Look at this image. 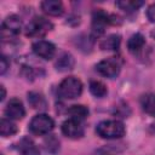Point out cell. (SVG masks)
<instances>
[{"label": "cell", "instance_id": "6da1fadb", "mask_svg": "<svg viewBox=\"0 0 155 155\" xmlns=\"http://www.w3.org/2000/svg\"><path fill=\"white\" fill-rule=\"evenodd\" d=\"M96 132L101 138L104 139H116L124 137L126 128L121 121L117 120H104L99 122L96 127Z\"/></svg>", "mask_w": 155, "mask_h": 155}, {"label": "cell", "instance_id": "7a4b0ae2", "mask_svg": "<svg viewBox=\"0 0 155 155\" xmlns=\"http://www.w3.org/2000/svg\"><path fill=\"white\" fill-rule=\"evenodd\" d=\"M82 92V84L78 78L68 76L58 86V94L64 99H74Z\"/></svg>", "mask_w": 155, "mask_h": 155}, {"label": "cell", "instance_id": "3957f363", "mask_svg": "<svg viewBox=\"0 0 155 155\" xmlns=\"http://www.w3.org/2000/svg\"><path fill=\"white\" fill-rule=\"evenodd\" d=\"M52 29V24L44 17H34L25 27V35L31 38H41Z\"/></svg>", "mask_w": 155, "mask_h": 155}, {"label": "cell", "instance_id": "277c9868", "mask_svg": "<svg viewBox=\"0 0 155 155\" xmlns=\"http://www.w3.org/2000/svg\"><path fill=\"white\" fill-rule=\"evenodd\" d=\"M53 126H54V122L48 115L38 114L31 119L29 124V130L31 133L36 136H42V134H47L48 132H51Z\"/></svg>", "mask_w": 155, "mask_h": 155}, {"label": "cell", "instance_id": "5b68a950", "mask_svg": "<svg viewBox=\"0 0 155 155\" xmlns=\"http://www.w3.org/2000/svg\"><path fill=\"white\" fill-rule=\"evenodd\" d=\"M21 28H22L21 19L15 15L8 16L1 24V36H2V39L6 40V39H11V38L17 36L21 31Z\"/></svg>", "mask_w": 155, "mask_h": 155}, {"label": "cell", "instance_id": "8992f818", "mask_svg": "<svg viewBox=\"0 0 155 155\" xmlns=\"http://www.w3.org/2000/svg\"><path fill=\"white\" fill-rule=\"evenodd\" d=\"M96 70L105 76V78H109V79H114L119 75L120 73V63L117 59L110 57V58H107V59H103L97 65H96Z\"/></svg>", "mask_w": 155, "mask_h": 155}, {"label": "cell", "instance_id": "52a82bcc", "mask_svg": "<svg viewBox=\"0 0 155 155\" xmlns=\"http://www.w3.org/2000/svg\"><path fill=\"white\" fill-rule=\"evenodd\" d=\"M62 132L64 136L78 139L84 136V126L81 125V121L74 120V119H68L62 124Z\"/></svg>", "mask_w": 155, "mask_h": 155}, {"label": "cell", "instance_id": "ba28073f", "mask_svg": "<svg viewBox=\"0 0 155 155\" xmlns=\"http://www.w3.org/2000/svg\"><path fill=\"white\" fill-rule=\"evenodd\" d=\"M33 51L36 56L44 59H52L56 54V47L52 42L45 41V40H39L33 44Z\"/></svg>", "mask_w": 155, "mask_h": 155}, {"label": "cell", "instance_id": "9c48e42d", "mask_svg": "<svg viewBox=\"0 0 155 155\" xmlns=\"http://www.w3.org/2000/svg\"><path fill=\"white\" fill-rule=\"evenodd\" d=\"M5 115L11 120H19L25 115V110L23 107V103L18 98H12L7 103L5 108Z\"/></svg>", "mask_w": 155, "mask_h": 155}, {"label": "cell", "instance_id": "30bf717a", "mask_svg": "<svg viewBox=\"0 0 155 155\" xmlns=\"http://www.w3.org/2000/svg\"><path fill=\"white\" fill-rule=\"evenodd\" d=\"M110 22L109 16L103 11H96L92 17V29L98 35L104 31V27Z\"/></svg>", "mask_w": 155, "mask_h": 155}, {"label": "cell", "instance_id": "8fae6325", "mask_svg": "<svg viewBox=\"0 0 155 155\" xmlns=\"http://www.w3.org/2000/svg\"><path fill=\"white\" fill-rule=\"evenodd\" d=\"M17 150L22 154V155H40V151L38 149V147L35 145V143L28 138L24 137L22 138L18 143H17Z\"/></svg>", "mask_w": 155, "mask_h": 155}, {"label": "cell", "instance_id": "7c38bea8", "mask_svg": "<svg viewBox=\"0 0 155 155\" xmlns=\"http://www.w3.org/2000/svg\"><path fill=\"white\" fill-rule=\"evenodd\" d=\"M41 8L50 16H61L64 11L63 4L58 0H45L41 2Z\"/></svg>", "mask_w": 155, "mask_h": 155}, {"label": "cell", "instance_id": "4fadbf2b", "mask_svg": "<svg viewBox=\"0 0 155 155\" xmlns=\"http://www.w3.org/2000/svg\"><path fill=\"white\" fill-rule=\"evenodd\" d=\"M74 58L70 53L68 52H64L59 56V58L57 59L56 62V69L59 70V71H68V70H71L73 67H74Z\"/></svg>", "mask_w": 155, "mask_h": 155}, {"label": "cell", "instance_id": "5bb4252c", "mask_svg": "<svg viewBox=\"0 0 155 155\" xmlns=\"http://www.w3.org/2000/svg\"><path fill=\"white\" fill-rule=\"evenodd\" d=\"M28 102L34 109H38V110H45L47 108V102L45 97L39 92H29Z\"/></svg>", "mask_w": 155, "mask_h": 155}, {"label": "cell", "instance_id": "9a60e30c", "mask_svg": "<svg viewBox=\"0 0 155 155\" xmlns=\"http://www.w3.org/2000/svg\"><path fill=\"white\" fill-rule=\"evenodd\" d=\"M120 42H121V39L119 35L116 34H113V35H109L108 38L103 39L101 41V48L104 50V51H116L120 46Z\"/></svg>", "mask_w": 155, "mask_h": 155}, {"label": "cell", "instance_id": "2e32d148", "mask_svg": "<svg viewBox=\"0 0 155 155\" xmlns=\"http://www.w3.org/2000/svg\"><path fill=\"white\" fill-rule=\"evenodd\" d=\"M140 105L147 114L155 116V93L144 94L140 98Z\"/></svg>", "mask_w": 155, "mask_h": 155}, {"label": "cell", "instance_id": "e0dca14e", "mask_svg": "<svg viewBox=\"0 0 155 155\" xmlns=\"http://www.w3.org/2000/svg\"><path fill=\"white\" fill-rule=\"evenodd\" d=\"M144 44H145L144 36H143L140 33H136V34H133V35L128 39V41H127V47H128V50H130L131 52H138V51H140V50L143 48Z\"/></svg>", "mask_w": 155, "mask_h": 155}, {"label": "cell", "instance_id": "ac0fdd59", "mask_svg": "<svg viewBox=\"0 0 155 155\" xmlns=\"http://www.w3.org/2000/svg\"><path fill=\"white\" fill-rule=\"evenodd\" d=\"M68 113L71 116L70 119H74V120H78V121H82L88 116V109L85 105H81V104L71 105L69 108Z\"/></svg>", "mask_w": 155, "mask_h": 155}, {"label": "cell", "instance_id": "d6986e66", "mask_svg": "<svg viewBox=\"0 0 155 155\" xmlns=\"http://www.w3.org/2000/svg\"><path fill=\"white\" fill-rule=\"evenodd\" d=\"M17 132V126L11 121V120H7V119H1L0 121V134L2 137H8V136H12Z\"/></svg>", "mask_w": 155, "mask_h": 155}, {"label": "cell", "instance_id": "ffe728a7", "mask_svg": "<svg viewBox=\"0 0 155 155\" xmlns=\"http://www.w3.org/2000/svg\"><path fill=\"white\" fill-rule=\"evenodd\" d=\"M90 92L94 96V97H98V98H102L107 94V87L103 82L98 81V80H92L90 82Z\"/></svg>", "mask_w": 155, "mask_h": 155}, {"label": "cell", "instance_id": "44dd1931", "mask_svg": "<svg viewBox=\"0 0 155 155\" xmlns=\"http://www.w3.org/2000/svg\"><path fill=\"white\" fill-rule=\"evenodd\" d=\"M143 5L142 1H134V0H124V1H117L116 6H119L121 10L127 11V12H132V11H137L138 7H140Z\"/></svg>", "mask_w": 155, "mask_h": 155}, {"label": "cell", "instance_id": "7402d4cb", "mask_svg": "<svg viewBox=\"0 0 155 155\" xmlns=\"http://www.w3.org/2000/svg\"><path fill=\"white\" fill-rule=\"evenodd\" d=\"M45 148L50 153H56L59 149V142L56 139V137L50 136L48 138L45 139Z\"/></svg>", "mask_w": 155, "mask_h": 155}, {"label": "cell", "instance_id": "603a6c76", "mask_svg": "<svg viewBox=\"0 0 155 155\" xmlns=\"http://www.w3.org/2000/svg\"><path fill=\"white\" fill-rule=\"evenodd\" d=\"M147 17H148V19L150 22L155 23V4H153V5H150L148 7V10H147Z\"/></svg>", "mask_w": 155, "mask_h": 155}, {"label": "cell", "instance_id": "cb8c5ba5", "mask_svg": "<svg viewBox=\"0 0 155 155\" xmlns=\"http://www.w3.org/2000/svg\"><path fill=\"white\" fill-rule=\"evenodd\" d=\"M8 67H10V63H8L7 58H6L5 56H2L1 59H0V73H1V74H5Z\"/></svg>", "mask_w": 155, "mask_h": 155}, {"label": "cell", "instance_id": "d4e9b609", "mask_svg": "<svg viewBox=\"0 0 155 155\" xmlns=\"http://www.w3.org/2000/svg\"><path fill=\"white\" fill-rule=\"evenodd\" d=\"M0 90H1V96H0V101H4V98H5V96H6V91H5V87L1 85L0 86Z\"/></svg>", "mask_w": 155, "mask_h": 155}]
</instances>
